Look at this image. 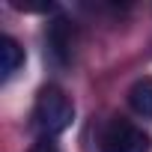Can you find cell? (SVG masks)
Masks as SVG:
<instances>
[{
    "mask_svg": "<svg viewBox=\"0 0 152 152\" xmlns=\"http://www.w3.org/2000/svg\"><path fill=\"white\" fill-rule=\"evenodd\" d=\"M149 149H152V137L140 125L122 116H113L99 140V152H149Z\"/></svg>",
    "mask_w": 152,
    "mask_h": 152,
    "instance_id": "cell-2",
    "label": "cell"
},
{
    "mask_svg": "<svg viewBox=\"0 0 152 152\" xmlns=\"http://www.w3.org/2000/svg\"><path fill=\"white\" fill-rule=\"evenodd\" d=\"M45 54L57 69H66L75 57V27L66 15H57L45 27Z\"/></svg>",
    "mask_w": 152,
    "mask_h": 152,
    "instance_id": "cell-3",
    "label": "cell"
},
{
    "mask_svg": "<svg viewBox=\"0 0 152 152\" xmlns=\"http://www.w3.org/2000/svg\"><path fill=\"white\" fill-rule=\"evenodd\" d=\"M24 48L12 39V36H0V78L9 81L12 75L24 66Z\"/></svg>",
    "mask_w": 152,
    "mask_h": 152,
    "instance_id": "cell-4",
    "label": "cell"
},
{
    "mask_svg": "<svg viewBox=\"0 0 152 152\" xmlns=\"http://www.w3.org/2000/svg\"><path fill=\"white\" fill-rule=\"evenodd\" d=\"M128 104L137 116L143 119H152V78L146 75V78H137L128 90Z\"/></svg>",
    "mask_w": 152,
    "mask_h": 152,
    "instance_id": "cell-5",
    "label": "cell"
},
{
    "mask_svg": "<svg viewBox=\"0 0 152 152\" xmlns=\"http://www.w3.org/2000/svg\"><path fill=\"white\" fill-rule=\"evenodd\" d=\"M27 152H60V146H57L54 137H36L33 146H30Z\"/></svg>",
    "mask_w": 152,
    "mask_h": 152,
    "instance_id": "cell-6",
    "label": "cell"
},
{
    "mask_svg": "<svg viewBox=\"0 0 152 152\" xmlns=\"http://www.w3.org/2000/svg\"><path fill=\"white\" fill-rule=\"evenodd\" d=\"M72 119H75V104H72V99L60 87L48 84V87H42L36 93V102H33V128L39 131V137H57V134H63L72 125Z\"/></svg>",
    "mask_w": 152,
    "mask_h": 152,
    "instance_id": "cell-1",
    "label": "cell"
}]
</instances>
